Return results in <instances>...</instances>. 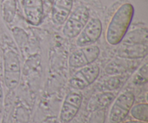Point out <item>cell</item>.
<instances>
[{
	"instance_id": "6da1fadb",
	"label": "cell",
	"mask_w": 148,
	"mask_h": 123,
	"mask_svg": "<svg viewBox=\"0 0 148 123\" xmlns=\"http://www.w3.org/2000/svg\"><path fill=\"white\" fill-rule=\"evenodd\" d=\"M134 15V7L130 3L122 4L111 17L106 31V40L111 46L121 43L128 32Z\"/></svg>"
},
{
	"instance_id": "7a4b0ae2",
	"label": "cell",
	"mask_w": 148,
	"mask_h": 123,
	"mask_svg": "<svg viewBox=\"0 0 148 123\" xmlns=\"http://www.w3.org/2000/svg\"><path fill=\"white\" fill-rule=\"evenodd\" d=\"M4 79L6 86L14 89L18 85L21 77L20 60L17 53L12 50H7L3 54Z\"/></svg>"
},
{
	"instance_id": "3957f363",
	"label": "cell",
	"mask_w": 148,
	"mask_h": 123,
	"mask_svg": "<svg viewBox=\"0 0 148 123\" xmlns=\"http://www.w3.org/2000/svg\"><path fill=\"white\" fill-rule=\"evenodd\" d=\"M90 19L89 10L85 6L78 7L70 13L64 23L62 33L68 38L76 37Z\"/></svg>"
},
{
	"instance_id": "277c9868",
	"label": "cell",
	"mask_w": 148,
	"mask_h": 123,
	"mask_svg": "<svg viewBox=\"0 0 148 123\" xmlns=\"http://www.w3.org/2000/svg\"><path fill=\"white\" fill-rule=\"evenodd\" d=\"M135 101V96L130 91L120 94L111 108L109 113L110 123H121L127 118Z\"/></svg>"
},
{
	"instance_id": "5b68a950",
	"label": "cell",
	"mask_w": 148,
	"mask_h": 123,
	"mask_svg": "<svg viewBox=\"0 0 148 123\" xmlns=\"http://www.w3.org/2000/svg\"><path fill=\"white\" fill-rule=\"evenodd\" d=\"M101 69L97 64L92 63L80 68L69 80V85L75 90H82L96 81Z\"/></svg>"
},
{
	"instance_id": "8992f818",
	"label": "cell",
	"mask_w": 148,
	"mask_h": 123,
	"mask_svg": "<svg viewBox=\"0 0 148 123\" xmlns=\"http://www.w3.org/2000/svg\"><path fill=\"white\" fill-rule=\"evenodd\" d=\"M101 50L97 46H87L74 50L69 58V65L72 68L80 69L93 63L98 58Z\"/></svg>"
},
{
	"instance_id": "52a82bcc",
	"label": "cell",
	"mask_w": 148,
	"mask_h": 123,
	"mask_svg": "<svg viewBox=\"0 0 148 123\" xmlns=\"http://www.w3.org/2000/svg\"><path fill=\"white\" fill-rule=\"evenodd\" d=\"M82 93L79 90H74L67 94L62 104L60 111V120L68 123L72 120L79 112L82 103Z\"/></svg>"
},
{
	"instance_id": "ba28073f",
	"label": "cell",
	"mask_w": 148,
	"mask_h": 123,
	"mask_svg": "<svg viewBox=\"0 0 148 123\" xmlns=\"http://www.w3.org/2000/svg\"><path fill=\"white\" fill-rule=\"evenodd\" d=\"M102 31V22L99 19H89L80 33L77 36V46L79 47H83L94 44L100 38Z\"/></svg>"
},
{
	"instance_id": "9c48e42d",
	"label": "cell",
	"mask_w": 148,
	"mask_h": 123,
	"mask_svg": "<svg viewBox=\"0 0 148 123\" xmlns=\"http://www.w3.org/2000/svg\"><path fill=\"white\" fill-rule=\"evenodd\" d=\"M23 8L26 20L32 25H38L43 18V0H23Z\"/></svg>"
},
{
	"instance_id": "30bf717a",
	"label": "cell",
	"mask_w": 148,
	"mask_h": 123,
	"mask_svg": "<svg viewBox=\"0 0 148 123\" xmlns=\"http://www.w3.org/2000/svg\"><path fill=\"white\" fill-rule=\"evenodd\" d=\"M140 61L132 59L117 58L110 61L105 68V72L108 75H119L127 73L135 69Z\"/></svg>"
},
{
	"instance_id": "8fae6325",
	"label": "cell",
	"mask_w": 148,
	"mask_h": 123,
	"mask_svg": "<svg viewBox=\"0 0 148 123\" xmlns=\"http://www.w3.org/2000/svg\"><path fill=\"white\" fill-rule=\"evenodd\" d=\"M73 0H54L52 7L51 18L56 24H63L70 14Z\"/></svg>"
},
{
	"instance_id": "7c38bea8",
	"label": "cell",
	"mask_w": 148,
	"mask_h": 123,
	"mask_svg": "<svg viewBox=\"0 0 148 123\" xmlns=\"http://www.w3.org/2000/svg\"><path fill=\"white\" fill-rule=\"evenodd\" d=\"M147 44H125L117 50V56L119 58L132 60H138L147 56Z\"/></svg>"
},
{
	"instance_id": "4fadbf2b",
	"label": "cell",
	"mask_w": 148,
	"mask_h": 123,
	"mask_svg": "<svg viewBox=\"0 0 148 123\" xmlns=\"http://www.w3.org/2000/svg\"><path fill=\"white\" fill-rule=\"evenodd\" d=\"M115 95L112 92H103L92 96L88 105V110L89 112L106 109L114 102Z\"/></svg>"
},
{
	"instance_id": "5bb4252c",
	"label": "cell",
	"mask_w": 148,
	"mask_h": 123,
	"mask_svg": "<svg viewBox=\"0 0 148 123\" xmlns=\"http://www.w3.org/2000/svg\"><path fill=\"white\" fill-rule=\"evenodd\" d=\"M147 28H140L127 32L122 40L125 44H147Z\"/></svg>"
},
{
	"instance_id": "9a60e30c",
	"label": "cell",
	"mask_w": 148,
	"mask_h": 123,
	"mask_svg": "<svg viewBox=\"0 0 148 123\" xmlns=\"http://www.w3.org/2000/svg\"><path fill=\"white\" fill-rule=\"evenodd\" d=\"M130 113H131L132 117L134 120L148 122V105L147 103L133 105Z\"/></svg>"
},
{
	"instance_id": "2e32d148",
	"label": "cell",
	"mask_w": 148,
	"mask_h": 123,
	"mask_svg": "<svg viewBox=\"0 0 148 123\" xmlns=\"http://www.w3.org/2000/svg\"><path fill=\"white\" fill-rule=\"evenodd\" d=\"M129 76H130L129 73L114 75V76L110 77L105 82L106 89H108V90H113V89H118L123 84L127 82V79H129Z\"/></svg>"
},
{
	"instance_id": "e0dca14e",
	"label": "cell",
	"mask_w": 148,
	"mask_h": 123,
	"mask_svg": "<svg viewBox=\"0 0 148 123\" xmlns=\"http://www.w3.org/2000/svg\"><path fill=\"white\" fill-rule=\"evenodd\" d=\"M16 12V0H5L3 3V17L7 22H11Z\"/></svg>"
},
{
	"instance_id": "ac0fdd59",
	"label": "cell",
	"mask_w": 148,
	"mask_h": 123,
	"mask_svg": "<svg viewBox=\"0 0 148 123\" xmlns=\"http://www.w3.org/2000/svg\"><path fill=\"white\" fill-rule=\"evenodd\" d=\"M148 81V66L147 63L143 64L133 78V82L137 85H142L146 84Z\"/></svg>"
},
{
	"instance_id": "d6986e66",
	"label": "cell",
	"mask_w": 148,
	"mask_h": 123,
	"mask_svg": "<svg viewBox=\"0 0 148 123\" xmlns=\"http://www.w3.org/2000/svg\"><path fill=\"white\" fill-rule=\"evenodd\" d=\"M106 120V109H98L91 112V115L88 119V123H105Z\"/></svg>"
},
{
	"instance_id": "ffe728a7",
	"label": "cell",
	"mask_w": 148,
	"mask_h": 123,
	"mask_svg": "<svg viewBox=\"0 0 148 123\" xmlns=\"http://www.w3.org/2000/svg\"><path fill=\"white\" fill-rule=\"evenodd\" d=\"M121 123H148L147 122H143V121L137 120H129V121H123Z\"/></svg>"
},
{
	"instance_id": "44dd1931",
	"label": "cell",
	"mask_w": 148,
	"mask_h": 123,
	"mask_svg": "<svg viewBox=\"0 0 148 123\" xmlns=\"http://www.w3.org/2000/svg\"><path fill=\"white\" fill-rule=\"evenodd\" d=\"M3 96V92H2V88H1V83H0V102H1V99H2Z\"/></svg>"
}]
</instances>
